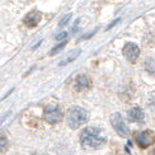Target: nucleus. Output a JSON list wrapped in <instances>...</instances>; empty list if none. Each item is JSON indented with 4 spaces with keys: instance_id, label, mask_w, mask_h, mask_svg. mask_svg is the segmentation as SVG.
Masks as SVG:
<instances>
[{
    "instance_id": "1",
    "label": "nucleus",
    "mask_w": 155,
    "mask_h": 155,
    "mask_svg": "<svg viewBox=\"0 0 155 155\" xmlns=\"http://www.w3.org/2000/svg\"><path fill=\"white\" fill-rule=\"evenodd\" d=\"M80 141L87 147H101L106 143L103 132L98 127H88L81 132Z\"/></svg>"
},
{
    "instance_id": "2",
    "label": "nucleus",
    "mask_w": 155,
    "mask_h": 155,
    "mask_svg": "<svg viewBox=\"0 0 155 155\" xmlns=\"http://www.w3.org/2000/svg\"><path fill=\"white\" fill-rule=\"evenodd\" d=\"M89 118V114L81 107H73L68 113V124L71 128H78L84 125Z\"/></svg>"
},
{
    "instance_id": "3",
    "label": "nucleus",
    "mask_w": 155,
    "mask_h": 155,
    "mask_svg": "<svg viewBox=\"0 0 155 155\" xmlns=\"http://www.w3.org/2000/svg\"><path fill=\"white\" fill-rule=\"evenodd\" d=\"M61 111L56 104H48L45 108V121L48 124H57L59 121H61Z\"/></svg>"
},
{
    "instance_id": "4",
    "label": "nucleus",
    "mask_w": 155,
    "mask_h": 155,
    "mask_svg": "<svg viewBox=\"0 0 155 155\" xmlns=\"http://www.w3.org/2000/svg\"><path fill=\"white\" fill-rule=\"evenodd\" d=\"M111 121H112V126L114 128V131L117 132L120 136H126V135H127V127L125 125L124 120H122L121 114L120 113H114L112 116Z\"/></svg>"
},
{
    "instance_id": "5",
    "label": "nucleus",
    "mask_w": 155,
    "mask_h": 155,
    "mask_svg": "<svg viewBox=\"0 0 155 155\" xmlns=\"http://www.w3.org/2000/svg\"><path fill=\"white\" fill-rule=\"evenodd\" d=\"M124 55L130 62H135L137 60L139 55H140V50L135 43L128 42V43L125 45V47H124Z\"/></svg>"
},
{
    "instance_id": "6",
    "label": "nucleus",
    "mask_w": 155,
    "mask_h": 155,
    "mask_svg": "<svg viewBox=\"0 0 155 155\" xmlns=\"http://www.w3.org/2000/svg\"><path fill=\"white\" fill-rule=\"evenodd\" d=\"M155 141V137L154 135L150 132V131H145V132H140L136 135V143L140 147H143V149H145V147L150 146Z\"/></svg>"
},
{
    "instance_id": "7",
    "label": "nucleus",
    "mask_w": 155,
    "mask_h": 155,
    "mask_svg": "<svg viewBox=\"0 0 155 155\" xmlns=\"http://www.w3.org/2000/svg\"><path fill=\"white\" fill-rule=\"evenodd\" d=\"M40 21H41V13L40 12H31V13H28V14L25 15L24 24L27 25V27H29V28H33L38 23H40Z\"/></svg>"
},
{
    "instance_id": "8",
    "label": "nucleus",
    "mask_w": 155,
    "mask_h": 155,
    "mask_svg": "<svg viewBox=\"0 0 155 155\" xmlns=\"http://www.w3.org/2000/svg\"><path fill=\"white\" fill-rule=\"evenodd\" d=\"M90 84L92 83H90V79L87 75H79L75 80V88L78 92H84V90L89 89Z\"/></svg>"
},
{
    "instance_id": "9",
    "label": "nucleus",
    "mask_w": 155,
    "mask_h": 155,
    "mask_svg": "<svg viewBox=\"0 0 155 155\" xmlns=\"http://www.w3.org/2000/svg\"><path fill=\"white\" fill-rule=\"evenodd\" d=\"M128 118L132 122H137V124H143L144 122V112L140 107H135L128 112Z\"/></svg>"
},
{
    "instance_id": "10",
    "label": "nucleus",
    "mask_w": 155,
    "mask_h": 155,
    "mask_svg": "<svg viewBox=\"0 0 155 155\" xmlns=\"http://www.w3.org/2000/svg\"><path fill=\"white\" fill-rule=\"evenodd\" d=\"M145 69L149 73L155 74V59H149V60H147L145 62Z\"/></svg>"
},
{
    "instance_id": "11",
    "label": "nucleus",
    "mask_w": 155,
    "mask_h": 155,
    "mask_svg": "<svg viewBox=\"0 0 155 155\" xmlns=\"http://www.w3.org/2000/svg\"><path fill=\"white\" fill-rule=\"evenodd\" d=\"M65 45H66L65 41H64V42H60L59 45H57V46H55L52 50H51V55H56L57 52H59V51H61L64 47H65Z\"/></svg>"
},
{
    "instance_id": "12",
    "label": "nucleus",
    "mask_w": 155,
    "mask_h": 155,
    "mask_svg": "<svg viewBox=\"0 0 155 155\" xmlns=\"http://www.w3.org/2000/svg\"><path fill=\"white\" fill-rule=\"evenodd\" d=\"M79 54H80V50H78V51H76V52H75L74 55H71V56H69V57H68V59H66V60H64V61H61V64H60V65H66V64H68V62H70V61H73V60H75V59H76V57H78V56H79Z\"/></svg>"
},
{
    "instance_id": "13",
    "label": "nucleus",
    "mask_w": 155,
    "mask_h": 155,
    "mask_svg": "<svg viewBox=\"0 0 155 155\" xmlns=\"http://www.w3.org/2000/svg\"><path fill=\"white\" fill-rule=\"evenodd\" d=\"M70 18H71V14H68V15H65V18H62V19H61V21H60L59 25H60V27H62V25H65V24H68V22L70 21Z\"/></svg>"
},
{
    "instance_id": "14",
    "label": "nucleus",
    "mask_w": 155,
    "mask_h": 155,
    "mask_svg": "<svg viewBox=\"0 0 155 155\" xmlns=\"http://www.w3.org/2000/svg\"><path fill=\"white\" fill-rule=\"evenodd\" d=\"M6 147V139L5 137H0V151H3Z\"/></svg>"
},
{
    "instance_id": "15",
    "label": "nucleus",
    "mask_w": 155,
    "mask_h": 155,
    "mask_svg": "<svg viewBox=\"0 0 155 155\" xmlns=\"http://www.w3.org/2000/svg\"><path fill=\"white\" fill-rule=\"evenodd\" d=\"M66 36H68L66 32H61L60 35H57V36H56V40H62V38H66Z\"/></svg>"
},
{
    "instance_id": "16",
    "label": "nucleus",
    "mask_w": 155,
    "mask_h": 155,
    "mask_svg": "<svg viewBox=\"0 0 155 155\" xmlns=\"http://www.w3.org/2000/svg\"><path fill=\"white\" fill-rule=\"evenodd\" d=\"M150 155H155V150H153V151L150 153Z\"/></svg>"
}]
</instances>
